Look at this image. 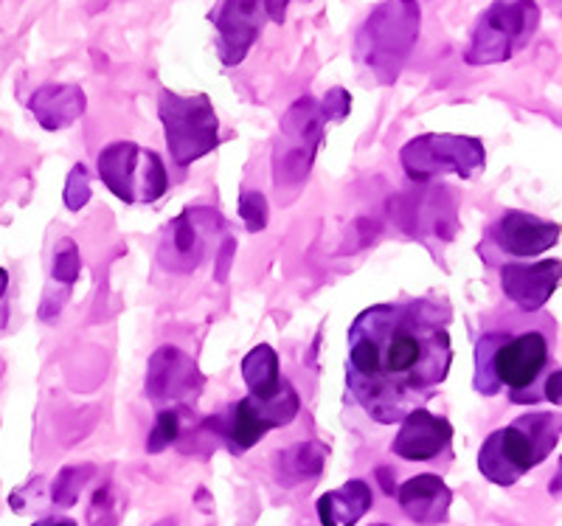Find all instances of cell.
I'll use <instances>...</instances> for the list:
<instances>
[{
  "instance_id": "cb8c5ba5",
  "label": "cell",
  "mask_w": 562,
  "mask_h": 526,
  "mask_svg": "<svg viewBox=\"0 0 562 526\" xmlns=\"http://www.w3.org/2000/svg\"><path fill=\"white\" fill-rule=\"evenodd\" d=\"M90 526H119L122 524V493L113 482L102 484L88 504Z\"/></svg>"
},
{
  "instance_id": "d6a6232c",
  "label": "cell",
  "mask_w": 562,
  "mask_h": 526,
  "mask_svg": "<svg viewBox=\"0 0 562 526\" xmlns=\"http://www.w3.org/2000/svg\"><path fill=\"white\" fill-rule=\"evenodd\" d=\"M543 400H551L554 405H560V372H551V378L546 380V398Z\"/></svg>"
},
{
  "instance_id": "9c48e42d",
  "label": "cell",
  "mask_w": 562,
  "mask_h": 526,
  "mask_svg": "<svg viewBox=\"0 0 562 526\" xmlns=\"http://www.w3.org/2000/svg\"><path fill=\"white\" fill-rule=\"evenodd\" d=\"M403 169L416 183L441 178V175H459L473 178L486 164V149L479 138L450 133H428L411 138L400 153Z\"/></svg>"
},
{
  "instance_id": "d6986e66",
  "label": "cell",
  "mask_w": 562,
  "mask_h": 526,
  "mask_svg": "<svg viewBox=\"0 0 562 526\" xmlns=\"http://www.w3.org/2000/svg\"><path fill=\"white\" fill-rule=\"evenodd\" d=\"M34 119L45 130H65L85 116L88 97L79 85H43L29 99Z\"/></svg>"
},
{
  "instance_id": "7a4b0ae2",
  "label": "cell",
  "mask_w": 562,
  "mask_h": 526,
  "mask_svg": "<svg viewBox=\"0 0 562 526\" xmlns=\"http://www.w3.org/2000/svg\"><path fill=\"white\" fill-rule=\"evenodd\" d=\"M546 366L549 340L543 333H484L475 347V389L484 398H495L501 389H509L512 403H537L531 385Z\"/></svg>"
},
{
  "instance_id": "3957f363",
  "label": "cell",
  "mask_w": 562,
  "mask_h": 526,
  "mask_svg": "<svg viewBox=\"0 0 562 526\" xmlns=\"http://www.w3.org/2000/svg\"><path fill=\"white\" fill-rule=\"evenodd\" d=\"M560 443V414H524L506 428L492 430L481 445L479 470L498 488H512L520 475L546 462Z\"/></svg>"
},
{
  "instance_id": "1f68e13d",
  "label": "cell",
  "mask_w": 562,
  "mask_h": 526,
  "mask_svg": "<svg viewBox=\"0 0 562 526\" xmlns=\"http://www.w3.org/2000/svg\"><path fill=\"white\" fill-rule=\"evenodd\" d=\"M234 248H237V243H234V239H225L223 254H220V270H217V279H220V282H225V273H228L231 254H234Z\"/></svg>"
},
{
  "instance_id": "44dd1931",
  "label": "cell",
  "mask_w": 562,
  "mask_h": 526,
  "mask_svg": "<svg viewBox=\"0 0 562 526\" xmlns=\"http://www.w3.org/2000/svg\"><path fill=\"white\" fill-rule=\"evenodd\" d=\"M326 456H329V448L321 443L290 445V448L276 454V479H279V484H284V488H299V484L304 482H313V479L321 475V470H324Z\"/></svg>"
},
{
  "instance_id": "83f0119b",
  "label": "cell",
  "mask_w": 562,
  "mask_h": 526,
  "mask_svg": "<svg viewBox=\"0 0 562 526\" xmlns=\"http://www.w3.org/2000/svg\"><path fill=\"white\" fill-rule=\"evenodd\" d=\"M65 205H68L70 212H79V209H85L90 200V175L88 169L82 167V164H77V167L70 169L68 175V183H65V194H63Z\"/></svg>"
},
{
  "instance_id": "9a60e30c",
  "label": "cell",
  "mask_w": 562,
  "mask_h": 526,
  "mask_svg": "<svg viewBox=\"0 0 562 526\" xmlns=\"http://www.w3.org/2000/svg\"><path fill=\"white\" fill-rule=\"evenodd\" d=\"M450 439H453V425L448 419L436 417L425 409H414L400 425L391 450L408 462H428L448 450Z\"/></svg>"
},
{
  "instance_id": "6da1fadb",
  "label": "cell",
  "mask_w": 562,
  "mask_h": 526,
  "mask_svg": "<svg viewBox=\"0 0 562 526\" xmlns=\"http://www.w3.org/2000/svg\"><path fill=\"white\" fill-rule=\"evenodd\" d=\"M448 310L428 302L378 304L349 329L346 385L371 419L403 423L445 383L453 363Z\"/></svg>"
},
{
  "instance_id": "e575fe53",
  "label": "cell",
  "mask_w": 562,
  "mask_h": 526,
  "mask_svg": "<svg viewBox=\"0 0 562 526\" xmlns=\"http://www.w3.org/2000/svg\"><path fill=\"white\" fill-rule=\"evenodd\" d=\"M378 475H380V482H383L385 493H389V495H394V493H396V488H394V482H391V470L380 468V470H378Z\"/></svg>"
},
{
  "instance_id": "8fae6325",
  "label": "cell",
  "mask_w": 562,
  "mask_h": 526,
  "mask_svg": "<svg viewBox=\"0 0 562 526\" xmlns=\"http://www.w3.org/2000/svg\"><path fill=\"white\" fill-rule=\"evenodd\" d=\"M223 217L214 209H186L180 217L169 223L167 234L160 239L158 259L172 273H192L211 254V243L223 232Z\"/></svg>"
},
{
  "instance_id": "5bb4252c",
  "label": "cell",
  "mask_w": 562,
  "mask_h": 526,
  "mask_svg": "<svg viewBox=\"0 0 562 526\" xmlns=\"http://www.w3.org/2000/svg\"><path fill=\"white\" fill-rule=\"evenodd\" d=\"M396 223L403 225L411 237L434 234L439 239H450L456 234V205L448 189H430L419 198L408 194L396 203Z\"/></svg>"
},
{
  "instance_id": "ffe728a7",
  "label": "cell",
  "mask_w": 562,
  "mask_h": 526,
  "mask_svg": "<svg viewBox=\"0 0 562 526\" xmlns=\"http://www.w3.org/2000/svg\"><path fill=\"white\" fill-rule=\"evenodd\" d=\"M374 504L371 488L360 479H351L344 488L329 490L318 499L321 526H355Z\"/></svg>"
},
{
  "instance_id": "5b68a950",
  "label": "cell",
  "mask_w": 562,
  "mask_h": 526,
  "mask_svg": "<svg viewBox=\"0 0 562 526\" xmlns=\"http://www.w3.org/2000/svg\"><path fill=\"white\" fill-rule=\"evenodd\" d=\"M324 127L326 119L321 113V102L313 97H301L281 116L273 147V183L281 194L295 198V192L307 183L315 155L324 142Z\"/></svg>"
},
{
  "instance_id": "52a82bcc",
  "label": "cell",
  "mask_w": 562,
  "mask_h": 526,
  "mask_svg": "<svg viewBox=\"0 0 562 526\" xmlns=\"http://www.w3.org/2000/svg\"><path fill=\"white\" fill-rule=\"evenodd\" d=\"M537 23H540V9L535 0H495L475 20L464 59L470 65L506 63L529 45Z\"/></svg>"
},
{
  "instance_id": "836d02e7",
  "label": "cell",
  "mask_w": 562,
  "mask_h": 526,
  "mask_svg": "<svg viewBox=\"0 0 562 526\" xmlns=\"http://www.w3.org/2000/svg\"><path fill=\"white\" fill-rule=\"evenodd\" d=\"M32 526H77V521L74 518H43Z\"/></svg>"
},
{
  "instance_id": "2e32d148",
  "label": "cell",
  "mask_w": 562,
  "mask_h": 526,
  "mask_svg": "<svg viewBox=\"0 0 562 526\" xmlns=\"http://www.w3.org/2000/svg\"><path fill=\"white\" fill-rule=\"evenodd\" d=\"M492 239L509 257H537L560 243V223H549L526 212H504L492 225Z\"/></svg>"
},
{
  "instance_id": "4316f807",
  "label": "cell",
  "mask_w": 562,
  "mask_h": 526,
  "mask_svg": "<svg viewBox=\"0 0 562 526\" xmlns=\"http://www.w3.org/2000/svg\"><path fill=\"white\" fill-rule=\"evenodd\" d=\"M239 217H243L245 228L250 234H259L268 228V200H265L262 192H254V189H245L239 194Z\"/></svg>"
},
{
  "instance_id": "30bf717a",
  "label": "cell",
  "mask_w": 562,
  "mask_h": 526,
  "mask_svg": "<svg viewBox=\"0 0 562 526\" xmlns=\"http://www.w3.org/2000/svg\"><path fill=\"white\" fill-rule=\"evenodd\" d=\"M99 178L124 203H155L169 187L164 161L133 142H115L102 149Z\"/></svg>"
},
{
  "instance_id": "7402d4cb",
  "label": "cell",
  "mask_w": 562,
  "mask_h": 526,
  "mask_svg": "<svg viewBox=\"0 0 562 526\" xmlns=\"http://www.w3.org/2000/svg\"><path fill=\"white\" fill-rule=\"evenodd\" d=\"M243 378L254 398H270V394L279 392L281 372L279 355L273 352V347L259 344V347L250 349L243 360Z\"/></svg>"
},
{
  "instance_id": "74e56055",
  "label": "cell",
  "mask_w": 562,
  "mask_h": 526,
  "mask_svg": "<svg viewBox=\"0 0 562 526\" xmlns=\"http://www.w3.org/2000/svg\"><path fill=\"white\" fill-rule=\"evenodd\" d=\"M374 526H385V524H374Z\"/></svg>"
},
{
  "instance_id": "4dcf8cb0",
  "label": "cell",
  "mask_w": 562,
  "mask_h": 526,
  "mask_svg": "<svg viewBox=\"0 0 562 526\" xmlns=\"http://www.w3.org/2000/svg\"><path fill=\"white\" fill-rule=\"evenodd\" d=\"M288 7H290V0H265V12H268V20H273V23H284V18H288Z\"/></svg>"
},
{
  "instance_id": "d4e9b609",
  "label": "cell",
  "mask_w": 562,
  "mask_h": 526,
  "mask_svg": "<svg viewBox=\"0 0 562 526\" xmlns=\"http://www.w3.org/2000/svg\"><path fill=\"white\" fill-rule=\"evenodd\" d=\"M180 437V409H164L155 417L153 430H149L147 439V450L149 454H160V450H167L169 445L178 443Z\"/></svg>"
},
{
  "instance_id": "e0dca14e",
  "label": "cell",
  "mask_w": 562,
  "mask_h": 526,
  "mask_svg": "<svg viewBox=\"0 0 562 526\" xmlns=\"http://www.w3.org/2000/svg\"><path fill=\"white\" fill-rule=\"evenodd\" d=\"M560 259H543V262L535 265L509 262L501 270V288H504L506 299L531 313V310H540L549 302L551 293L560 284Z\"/></svg>"
},
{
  "instance_id": "ac0fdd59",
  "label": "cell",
  "mask_w": 562,
  "mask_h": 526,
  "mask_svg": "<svg viewBox=\"0 0 562 526\" xmlns=\"http://www.w3.org/2000/svg\"><path fill=\"white\" fill-rule=\"evenodd\" d=\"M394 495L400 501L403 513L419 526L445 524L450 515V504H453L450 488L434 473L414 475L403 488H396Z\"/></svg>"
},
{
  "instance_id": "4fadbf2b",
  "label": "cell",
  "mask_w": 562,
  "mask_h": 526,
  "mask_svg": "<svg viewBox=\"0 0 562 526\" xmlns=\"http://www.w3.org/2000/svg\"><path fill=\"white\" fill-rule=\"evenodd\" d=\"M214 23H217V52L223 65H239L268 23L265 0H225Z\"/></svg>"
},
{
  "instance_id": "8992f818",
  "label": "cell",
  "mask_w": 562,
  "mask_h": 526,
  "mask_svg": "<svg viewBox=\"0 0 562 526\" xmlns=\"http://www.w3.org/2000/svg\"><path fill=\"white\" fill-rule=\"evenodd\" d=\"M301 400L288 380H281L279 392L270 398H245L239 403L228 405L223 414L205 419L203 428H209L217 439L228 445L231 454H245L254 448L259 439L273 428H284L299 417Z\"/></svg>"
},
{
  "instance_id": "7c38bea8",
  "label": "cell",
  "mask_w": 562,
  "mask_h": 526,
  "mask_svg": "<svg viewBox=\"0 0 562 526\" xmlns=\"http://www.w3.org/2000/svg\"><path fill=\"white\" fill-rule=\"evenodd\" d=\"M147 398L153 403H180L203 389V374L183 349L160 347L153 352L147 369Z\"/></svg>"
},
{
  "instance_id": "d590c367",
  "label": "cell",
  "mask_w": 562,
  "mask_h": 526,
  "mask_svg": "<svg viewBox=\"0 0 562 526\" xmlns=\"http://www.w3.org/2000/svg\"><path fill=\"white\" fill-rule=\"evenodd\" d=\"M7 284H9V273L3 268H0V295L7 293Z\"/></svg>"
},
{
  "instance_id": "f1b7e54d",
  "label": "cell",
  "mask_w": 562,
  "mask_h": 526,
  "mask_svg": "<svg viewBox=\"0 0 562 526\" xmlns=\"http://www.w3.org/2000/svg\"><path fill=\"white\" fill-rule=\"evenodd\" d=\"M43 488H45V479L43 475H37L34 482H29L26 488L14 490L12 495H9V507L14 510V513H32V510H43Z\"/></svg>"
},
{
  "instance_id": "8d00e7d4",
  "label": "cell",
  "mask_w": 562,
  "mask_h": 526,
  "mask_svg": "<svg viewBox=\"0 0 562 526\" xmlns=\"http://www.w3.org/2000/svg\"><path fill=\"white\" fill-rule=\"evenodd\" d=\"M155 526H178V521H175V518H164V521H158V524H155Z\"/></svg>"
},
{
  "instance_id": "f546056e",
  "label": "cell",
  "mask_w": 562,
  "mask_h": 526,
  "mask_svg": "<svg viewBox=\"0 0 562 526\" xmlns=\"http://www.w3.org/2000/svg\"><path fill=\"white\" fill-rule=\"evenodd\" d=\"M351 110V97L344 88H333L321 99V113H324L326 122H344Z\"/></svg>"
},
{
  "instance_id": "277c9868",
  "label": "cell",
  "mask_w": 562,
  "mask_h": 526,
  "mask_svg": "<svg viewBox=\"0 0 562 526\" xmlns=\"http://www.w3.org/2000/svg\"><path fill=\"white\" fill-rule=\"evenodd\" d=\"M419 26L422 12L416 0H383L360 26L355 59L380 85H394L419 40Z\"/></svg>"
},
{
  "instance_id": "ba28073f",
  "label": "cell",
  "mask_w": 562,
  "mask_h": 526,
  "mask_svg": "<svg viewBox=\"0 0 562 526\" xmlns=\"http://www.w3.org/2000/svg\"><path fill=\"white\" fill-rule=\"evenodd\" d=\"M158 116L164 122L169 155L178 167H189L217 149L220 122L205 93L180 97L175 90H160Z\"/></svg>"
},
{
  "instance_id": "603a6c76",
  "label": "cell",
  "mask_w": 562,
  "mask_h": 526,
  "mask_svg": "<svg viewBox=\"0 0 562 526\" xmlns=\"http://www.w3.org/2000/svg\"><path fill=\"white\" fill-rule=\"evenodd\" d=\"M97 468L93 465H68L57 473L52 484V504L59 510H70L79 501L82 490L93 479Z\"/></svg>"
},
{
  "instance_id": "484cf974",
  "label": "cell",
  "mask_w": 562,
  "mask_h": 526,
  "mask_svg": "<svg viewBox=\"0 0 562 526\" xmlns=\"http://www.w3.org/2000/svg\"><path fill=\"white\" fill-rule=\"evenodd\" d=\"M79 270H82V257H79V248L74 245V239H63L54 254V268L52 277L57 279L63 288H70V284L79 279Z\"/></svg>"
}]
</instances>
